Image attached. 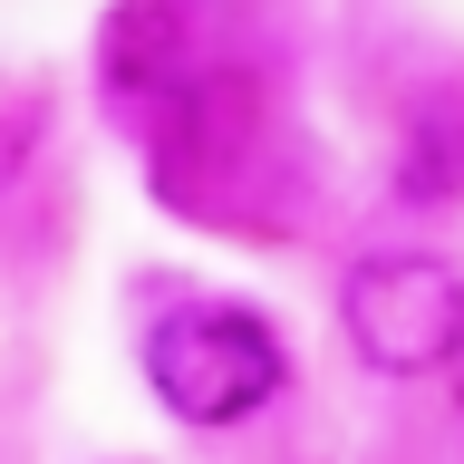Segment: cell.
<instances>
[{"label": "cell", "instance_id": "cell-1", "mask_svg": "<svg viewBox=\"0 0 464 464\" xmlns=\"http://www.w3.org/2000/svg\"><path fill=\"white\" fill-rule=\"evenodd\" d=\"M145 387L184 426H242L290 387V348L242 300H194V310H165L145 329Z\"/></svg>", "mask_w": 464, "mask_h": 464}, {"label": "cell", "instance_id": "cell-2", "mask_svg": "<svg viewBox=\"0 0 464 464\" xmlns=\"http://www.w3.org/2000/svg\"><path fill=\"white\" fill-rule=\"evenodd\" d=\"M339 329L377 377H435L464 348V271L435 252H368L339 281Z\"/></svg>", "mask_w": 464, "mask_h": 464}, {"label": "cell", "instance_id": "cell-3", "mask_svg": "<svg viewBox=\"0 0 464 464\" xmlns=\"http://www.w3.org/2000/svg\"><path fill=\"white\" fill-rule=\"evenodd\" d=\"M242 39H232V0H116L97 29V68L116 97L145 107H194L203 87L242 78Z\"/></svg>", "mask_w": 464, "mask_h": 464}, {"label": "cell", "instance_id": "cell-4", "mask_svg": "<svg viewBox=\"0 0 464 464\" xmlns=\"http://www.w3.org/2000/svg\"><path fill=\"white\" fill-rule=\"evenodd\" d=\"M445 387H455V406H464V348H455V368H445Z\"/></svg>", "mask_w": 464, "mask_h": 464}]
</instances>
